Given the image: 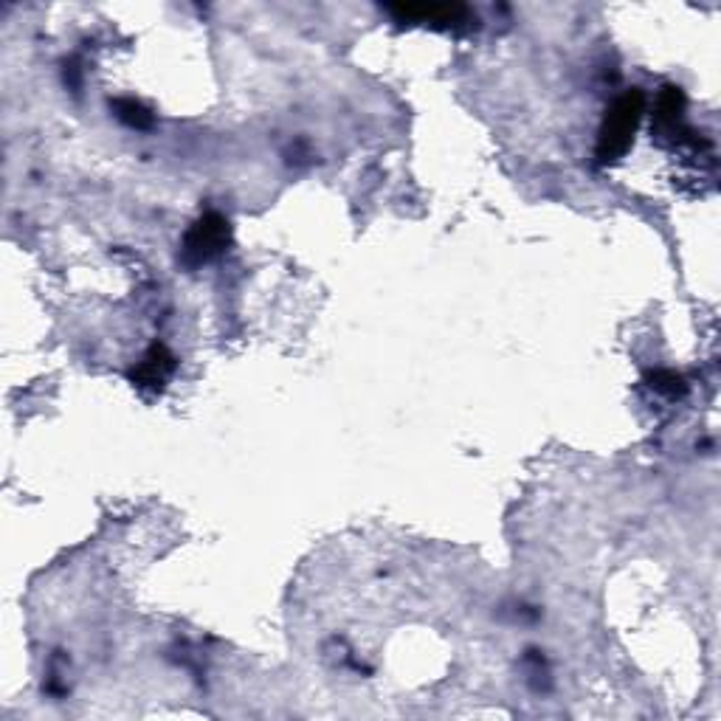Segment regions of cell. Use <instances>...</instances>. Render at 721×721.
Masks as SVG:
<instances>
[{
    "label": "cell",
    "instance_id": "1",
    "mask_svg": "<svg viewBox=\"0 0 721 721\" xmlns=\"http://www.w3.org/2000/svg\"><path fill=\"white\" fill-rule=\"evenodd\" d=\"M643 104L645 97L634 88L629 90V93H623V97L609 108V113H606L603 119V127H600L598 133V149H595L600 164L618 162L620 155L629 149L631 138H634V130H637L640 124V117H643Z\"/></svg>",
    "mask_w": 721,
    "mask_h": 721
},
{
    "label": "cell",
    "instance_id": "2",
    "mask_svg": "<svg viewBox=\"0 0 721 721\" xmlns=\"http://www.w3.org/2000/svg\"><path fill=\"white\" fill-rule=\"evenodd\" d=\"M225 243H229V220H223L214 212L203 214V218L189 229L187 240H184V259H187L189 265L209 263V259L223 252Z\"/></svg>",
    "mask_w": 721,
    "mask_h": 721
},
{
    "label": "cell",
    "instance_id": "3",
    "mask_svg": "<svg viewBox=\"0 0 721 721\" xmlns=\"http://www.w3.org/2000/svg\"><path fill=\"white\" fill-rule=\"evenodd\" d=\"M175 369V355L169 353L164 344H153V347L147 350V355H144L142 360H138V367L130 373V378H133L135 387H162L164 380L173 375Z\"/></svg>",
    "mask_w": 721,
    "mask_h": 721
},
{
    "label": "cell",
    "instance_id": "4",
    "mask_svg": "<svg viewBox=\"0 0 721 721\" xmlns=\"http://www.w3.org/2000/svg\"><path fill=\"white\" fill-rule=\"evenodd\" d=\"M117 113L122 122H127L130 127L135 130H144L153 124V117H149V110H144L142 104L133 102V99H122V102H117Z\"/></svg>",
    "mask_w": 721,
    "mask_h": 721
}]
</instances>
